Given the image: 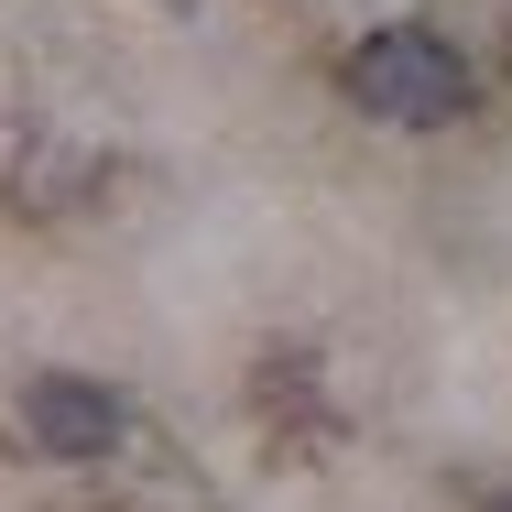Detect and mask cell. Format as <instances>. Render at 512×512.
<instances>
[{"label":"cell","instance_id":"8992f818","mask_svg":"<svg viewBox=\"0 0 512 512\" xmlns=\"http://www.w3.org/2000/svg\"><path fill=\"white\" fill-rule=\"evenodd\" d=\"M164 11H175V0H164Z\"/></svg>","mask_w":512,"mask_h":512},{"label":"cell","instance_id":"6da1fadb","mask_svg":"<svg viewBox=\"0 0 512 512\" xmlns=\"http://www.w3.org/2000/svg\"><path fill=\"white\" fill-rule=\"evenodd\" d=\"M338 88H349L360 120H382V131H447V120H469V99H480L469 55H458L436 22H382V33H360V44L338 55Z\"/></svg>","mask_w":512,"mask_h":512},{"label":"cell","instance_id":"7a4b0ae2","mask_svg":"<svg viewBox=\"0 0 512 512\" xmlns=\"http://www.w3.org/2000/svg\"><path fill=\"white\" fill-rule=\"evenodd\" d=\"M22 436H33V458H55V469H109L142 425H131V404L109 393L99 371H33V382H22Z\"/></svg>","mask_w":512,"mask_h":512},{"label":"cell","instance_id":"3957f363","mask_svg":"<svg viewBox=\"0 0 512 512\" xmlns=\"http://www.w3.org/2000/svg\"><path fill=\"white\" fill-rule=\"evenodd\" d=\"M99 186H109V164L88 153V142H55V131L22 142V164H11V207H22V218H66V207L88 218Z\"/></svg>","mask_w":512,"mask_h":512},{"label":"cell","instance_id":"277c9868","mask_svg":"<svg viewBox=\"0 0 512 512\" xmlns=\"http://www.w3.org/2000/svg\"><path fill=\"white\" fill-rule=\"evenodd\" d=\"M251 404L273 414V436H284V447H316V436L338 425V414L316 404V371H306V349H284V360H262V382H251Z\"/></svg>","mask_w":512,"mask_h":512},{"label":"cell","instance_id":"5b68a950","mask_svg":"<svg viewBox=\"0 0 512 512\" xmlns=\"http://www.w3.org/2000/svg\"><path fill=\"white\" fill-rule=\"evenodd\" d=\"M480 512H512V491H491V502H480Z\"/></svg>","mask_w":512,"mask_h":512}]
</instances>
